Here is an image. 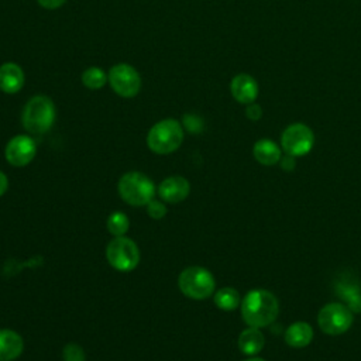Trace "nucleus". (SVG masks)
Masks as SVG:
<instances>
[{"instance_id":"f257e3e1","label":"nucleus","mask_w":361,"mask_h":361,"mask_svg":"<svg viewBox=\"0 0 361 361\" xmlns=\"http://www.w3.org/2000/svg\"><path fill=\"white\" fill-rule=\"evenodd\" d=\"M241 317L247 326L262 329L272 324L279 313V303L274 293L252 289L241 299Z\"/></svg>"},{"instance_id":"f03ea898","label":"nucleus","mask_w":361,"mask_h":361,"mask_svg":"<svg viewBox=\"0 0 361 361\" xmlns=\"http://www.w3.org/2000/svg\"><path fill=\"white\" fill-rule=\"evenodd\" d=\"M55 120V106L47 96L31 97L23 109V127L31 134L47 133Z\"/></svg>"},{"instance_id":"7ed1b4c3","label":"nucleus","mask_w":361,"mask_h":361,"mask_svg":"<svg viewBox=\"0 0 361 361\" xmlns=\"http://www.w3.org/2000/svg\"><path fill=\"white\" fill-rule=\"evenodd\" d=\"M183 141V128L179 121L165 118L154 124L147 135L148 148L159 155L176 151Z\"/></svg>"},{"instance_id":"20e7f679","label":"nucleus","mask_w":361,"mask_h":361,"mask_svg":"<svg viewBox=\"0 0 361 361\" xmlns=\"http://www.w3.org/2000/svg\"><path fill=\"white\" fill-rule=\"evenodd\" d=\"M117 190L127 204L147 206L154 199L155 185L147 175L133 171L118 179Z\"/></svg>"},{"instance_id":"39448f33","label":"nucleus","mask_w":361,"mask_h":361,"mask_svg":"<svg viewBox=\"0 0 361 361\" xmlns=\"http://www.w3.org/2000/svg\"><path fill=\"white\" fill-rule=\"evenodd\" d=\"M178 285L185 296L195 300H203L213 295L216 281L209 269L199 265H192L179 274Z\"/></svg>"},{"instance_id":"423d86ee","label":"nucleus","mask_w":361,"mask_h":361,"mask_svg":"<svg viewBox=\"0 0 361 361\" xmlns=\"http://www.w3.org/2000/svg\"><path fill=\"white\" fill-rule=\"evenodd\" d=\"M106 258L109 264L120 271L128 272L137 268L140 262V250L138 245L128 237H114L106 247Z\"/></svg>"},{"instance_id":"0eeeda50","label":"nucleus","mask_w":361,"mask_h":361,"mask_svg":"<svg viewBox=\"0 0 361 361\" xmlns=\"http://www.w3.org/2000/svg\"><path fill=\"white\" fill-rule=\"evenodd\" d=\"M354 320V313L344 303L331 302L324 305L317 313V324L320 330L329 336H340L345 333Z\"/></svg>"},{"instance_id":"6e6552de","label":"nucleus","mask_w":361,"mask_h":361,"mask_svg":"<svg viewBox=\"0 0 361 361\" xmlns=\"http://www.w3.org/2000/svg\"><path fill=\"white\" fill-rule=\"evenodd\" d=\"M281 145L285 154L292 157H303L310 152L314 145V134L310 127L303 123L289 124L281 134Z\"/></svg>"},{"instance_id":"1a4fd4ad","label":"nucleus","mask_w":361,"mask_h":361,"mask_svg":"<svg viewBox=\"0 0 361 361\" xmlns=\"http://www.w3.org/2000/svg\"><path fill=\"white\" fill-rule=\"evenodd\" d=\"M109 82L111 89L123 97L135 96L141 87V78L138 72L127 63L114 65L109 71Z\"/></svg>"},{"instance_id":"9d476101","label":"nucleus","mask_w":361,"mask_h":361,"mask_svg":"<svg viewBox=\"0 0 361 361\" xmlns=\"http://www.w3.org/2000/svg\"><path fill=\"white\" fill-rule=\"evenodd\" d=\"M37 154L35 141L28 135H16L13 137L4 149V157L7 162L13 166H25L28 165Z\"/></svg>"},{"instance_id":"9b49d317","label":"nucleus","mask_w":361,"mask_h":361,"mask_svg":"<svg viewBox=\"0 0 361 361\" xmlns=\"http://www.w3.org/2000/svg\"><path fill=\"white\" fill-rule=\"evenodd\" d=\"M190 183L180 175H172L164 179L158 186V195L164 202L179 203L189 196Z\"/></svg>"},{"instance_id":"f8f14e48","label":"nucleus","mask_w":361,"mask_h":361,"mask_svg":"<svg viewBox=\"0 0 361 361\" xmlns=\"http://www.w3.org/2000/svg\"><path fill=\"white\" fill-rule=\"evenodd\" d=\"M230 90L233 97L238 103L250 104L254 103L258 96V83L252 76L247 73H240L233 78L230 83Z\"/></svg>"},{"instance_id":"ddd939ff","label":"nucleus","mask_w":361,"mask_h":361,"mask_svg":"<svg viewBox=\"0 0 361 361\" xmlns=\"http://www.w3.org/2000/svg\"><path fill=\"white\" fill-rule=\"evenodd\" d=\"M23 350L24 341L18 333L10 329L0 330V361H14Z\"/></svg>"},{"instance_id":"4468645a","label":"nucleus","mask_w":361,"mask_h":361,"mask_svg":"<svg viewBox=\"0 0 361 361\" xmlns=\"http://www.w3.org/2000/svg\"><path fill=\"white\" fill-rule=\"evenodd\" d=\"M24 85L23 69L13 62H6L0 66V89L4 93H17Z\"/></svg>"},{"instance_id":"2eb2a0df","label":"nucleus","mask_w":361,"mask_h":361,"mask_svg":"<svg viewBox=\"0 0 361 361\" xmlns=\"http://www.w3.org/2000/svg\"><path fill=\"white\" fill-rule=\"evenodd\" d=\"M313 340V327L306 322H295L285 330V343L292 348H305Z\"/></svg>"},{"instance_id":"dca6fc26","label":"nucleus","mask_w":361,"mask_h":361,"mask_svg":"<svg viewBox=\"0 0 361 361\" xmlns=\"http://www.w3.org/2000/svg\"><path fill=\"white\" fill-rule=\"evenodd\" d=\"M237 345L240 348V351L245 355H257L261 353V350L265 345V337L261 333L259 329L257 327H251L248 326L247 329H244L237 340Z\"/></svg>"},{"instance_id":"f3484780","label":"nucleus","mask_w":361,"mask_h":361,"mask_svg":"<svg viewBox=\"0 0 361 361\" xmlns=\"http://www.w3.org/2000/svg\"><path fill=\"white\" fill-rule=\"evenodd\" d=\"M252 154H254V158L257 159V162H259L261 165H265V166L276 165V164H279V161L282 158V151H281L279 145L268 138L258 140L254 144Z\"/></svg>"},{"instance_id":"a211bd4d","label":"nucleus","mask_w":361,"mask_h":361,"mask_svg":"<svg viewBox=\"0 0 361 361\" xmlns=\"http://www.w3.org/2000/svg\"><path fill=\"white\" fill-rule=\"evenodd\" d=\"M213 300H214V305L220 310H224V312H231L241 305V296H240L238 290L231 286H224V288L219 289L214 293Z\"/></svg>"},{"instance_id":"6ab92c4d","label":"nucleus","mask_w":361,"mask_h":361,"mask_svg":"<svg viewBox=\"0 0 361 361\" xmlns=\"http://www.w3.org/2000/svg\"><path fill=\"white\" fill-rule=\"evenodd\" d=\"M107 75L103 69L97 68V66H90L87 68L83 73H82V83L92 89V90H96V89H100L106 85L107 82Z\"/></svg>"},{"instance_id":"aec40b11","label":"nucleus","mask_w":361,"mask_h":361,"mask_svg":"<svg viewBox=\"0 0 361 361\" xmlns=\"http://www.w3.org/2000/svg\"><path fill=\"white\" fill-rule=\"evenodd\" d=\"M130 220L123 212H114L107 217V230L114 237H121L128 231Z\"/></svg>"},{"instance_id":"412c9836","label":"nucleus","mask_w":361,"mask_h":361,"mask_svg":"<svg viewBox=\"0 0 361 361\" xmlns=\"http://www.w3.org/2000/svg\"><path fill=\"white\" fill-rule=\"evenodd\" d=\"M62 358L63 361H86L83 348L76 343H69L63 347Z\"/></svg>"},{"instance_id":"4be33fe9","label":"nucleus","mask_w":361,"mask_h":361,"mask_svg":"<svg viewBox=\"0 0 361 361\" xmlns=\"http://www.w3.org/2000/svg\"><path fill=\"white\" fill-rule=\"evenodd\" d=\"M147 213L151 219L159 220L166 214V206L161 202V200H155L152 199L148 204H147Z\"/></svg>"},{"instance_id":"5701e85b","label":"nucleus","mask_w":361,"mask_h":361,"mask_svg":"<svg viewBox=\"0 0 361 361\" xmlns=\"http://www.w3.org/2000/svg\"><path fill=\"white\" fill-rule=\"evenodd\" d=\"M345 300H347V306L353 313L361 312V293L358 290H351L350 293H347Z\"/></svg>"},{"instance_id":"b1692460","label":"nucleus","mask_w":361,"mask_h":361,"mask_svg":"<svg viewBox=\"0 0 361 361\" xmlns=\"http://www.w3.org/2000/svg\"><path fill=\"white\" fill-rule=\"evenodd\" d=\"M245 116H247L250 120L257 121V120H259L261 116H262V109H261L257 103H250V104H247Z\"/></svg>"},{"instance_id":"393cba45","label":"nucleus","mask_w":361,"mask_h":361,"mask_svg":"<svg viewBox=\"0 0 361 361\" xmlns=\"http://www.w3.org/2000/svg\"><path fill=\"white\" fill-rule=\"evenodd\" d=\"M39 6H42L44 8H48V10H54V8H58L61 7L66 0H37Z\"/></svg>"},{"instance_id":"a878e982","label":"nucleus","mask_w":361,"mask_h":361,"mask_svg":"<svg viewBox=\"0 0 361 361\" xmlns=\"http://www.w3.org/2000/svg\"><path fill=\"white\" fill-rule=\"evenodd\" d=\"M281 166L283 168V169H286V171H290V169H293L295 168V157H292V155H285V157H282L281 158Z\"/></svg>"},{"instance_id":"bb28decb","label":"nucleus","mask_w":361,"mask_h":361,"mask_svg":"<svg viewBox=\"0 0 361 361\" xmlns=\"http://www.w3.org/2000/svg\"><path fill=\"white\" fill-rule=\"evenodd\" d=\"M7 188H8V179H7V176L0 171V196H3V195L6 193Z\"/></svg>"},{"instance_id":"cd10ccee","label":"nucleus","mask_w":361,"mask_h":361,"mask_svg":"<svg viewBox=\"0 0 361 361\" xmlns=\"http://www.w3.org/2000/svg\"><path fill=\"white\" fill-rule=\"evenodd\" d=\"M244 361H265V360H264V358H259V357H254V355H252V357H248V358H247V360H244Z\"/></svg>"}]
</instances>
